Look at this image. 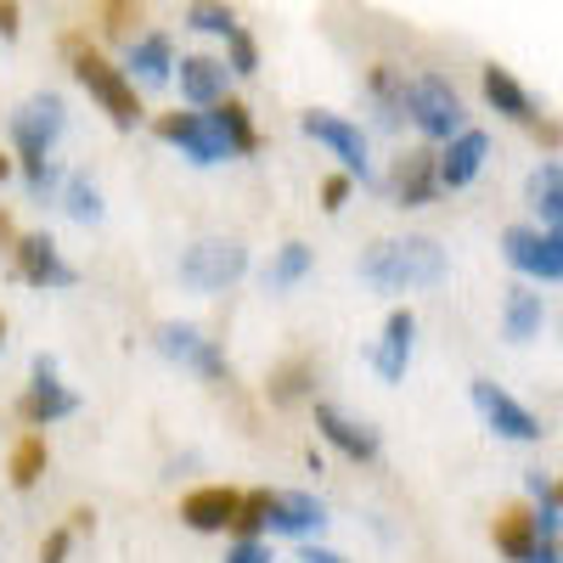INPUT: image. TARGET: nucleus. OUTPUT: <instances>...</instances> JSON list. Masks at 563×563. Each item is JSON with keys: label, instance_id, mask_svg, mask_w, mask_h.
I'll use <instances>...</instances> for the list:
<instances>
[{"label": "nucleus", "instance_id": "32", "mask_svg": "<svg viewBox=\"0 0 563 563\" xmlns=\"http://www.w3.org/2000/svg\"><path fill=\"white\" fill-rule=\"evenodd\" d=\"M225 74H238V79H254L260 74V40L243 23L225 34Z\"/></svg>", "mask_w": 563, "mask_h": 563}, {"label": "nucleus", "instance_id": "8", "mask_svg": "<svg viewBox=\"0 0 563 563\" xmlns=\"http://www.w3.org/2000/svg\"><path fill=\"white\" fill-rule=\"evenodd\" d=\"M501 254H507L512 271L547 282V288H552V282H563V231L558 225L552 231H530V225L501 231Z\"/></svg>", "mask_w": 563, "mask_h": 563}, {"label": "nucleus", "instance_id": "41", "mask_svg": "<svg viewBox=\"0 0 563 563\" xmlns=\"http://www.w3.org/2000/svg\"><path fill=\"white\" fill-rule=\"evenodd\" d=\"M525 563H563V552H558V541H547V536H541V547H536Z\"/></svg>", "mask_w": 563, "mask_h": 563}, {"label": "nucleus", "instance_id": "19", "mask_svg": "<svg viewBox=\"0 0 563 563\" xmlns=\"http://www.w3.org/2000/svg\"><path fill=\"white\" fill-rule=\"evenodd\" d=\"M366 102L378 113V130H400L406 124V74L395 63H372L366 68Z\"/></svg>", "mask_w": 563, "mask_h": 563}, {"label": "nucleus", "instance_id": "43", "mask_svg": "<svg viewBox=\"0 0 563 563\" xmlns=\"http://www.w3.org/2000/svg\"><path fill=\"white\" fill-rule=\"evenodd\" d=\"M7 175H12V158H7V153H0V180H7Z\"/></svg>", "mask_w": 563, "mask_h": 563}, {"label": "nucleus", "instance_id": "24", "mask_svg": "<svg viewBox=\"0 0 563 563\" xmlns=\"http://www.w3.org/2000/svg\"><path fill=\"white\" fill-rule=\"evenodd\" d=\"M541 327H547V299L536 288H512L507 294V310H501V333L507 344H530L541 339Z\"/></svg>", "mask_w": 563, "mask_h": 563}, {"label": "nucleus", "instance_id": "13", "mask_svg": "<svg viewBox=\"0 0 563 563\" xmlns=\"http://www.w3.org/2000/svg\"><path fill=\"white\" fill-rule=\"evenodd\" d=\"M485 158H490V135L462 124V130L445 141V153H434V180L445 186V192H456V186H467V180L485 169Z\"/></svg>", "mask_w": 563, "mask_h": 563}, {"label": "nucleus", "instance_id": "4", "mask_svg": "<svg viewBox=\"0 0 563 563\" xmlns=\"http://www.w3.org/2000/svg\"><path fill=\"white\" fill-rule=\"evenodd\" d=\"M249 271V249L238 238H203L180 254V282L192 294H225L231 282H243Z\"/></svg>", "mask_w": 563, "mask_h": 563}, {"label": "nucleus", "instance_id": "16", "mask_svg": "<svg viewBox=\"0 0 563 563\" xmlns=\"http://www.w3.org/2000/svg\"><path fill=\"white\" fill-rule=\"evenodd\" d=\"M321 525H327V507L310 490H271L265 530H276V536H316Z\"/></svg>", "mask_w": 563, "mask_h": 563}, {"label": "nucleus", "instance_id": "7", "mask_svg": "<svg viewBox=\"0 0 563 563\" xmlns=\"http://www.w3.org/2000/svg\"><path fill=\"white\" fill-rule=\"evenodd\" d=\"M158 350H164L175 366H186V372H198V378H209V384H231V361H225V350H220L214 339H203L192 321H164V327H158Z\"/></svg>", "mask_w": 563, "mask_h": 563}, {"label": "nucleus", "instance_id": "30", "mask_svg": "<svg viewBox=\"0 0 563 563\" xmlns=\"http://www.w3.org/2000/svg\"><path fill=\"white\" fill-rule=\"evenodd\" d=\"M40 474H45V440H40V434H23V440L12 445V485H18V490H34Z\"/></svg>", "mask_w": 563, "mask_h": 563}, {"label": "nucleus", "instance_id": "40", "mask_svg": "<svg viewBox=\"0 0 563 563\" xmlns=\"http://www.w3.org/2000/svg\"><path fill=\"white\" fill-rule=\"evenodd\" d=\"M299 563H350L344 552H333V547H305L299 552Z\"/></svg>", "mask_w": 563, "mask_h": 563}, {"label": "nucleus", "instance_id": "12", "mask_svg": "<svg viewBox=\"0 0 563 563\" xmlns=\"http://www.w3.org/2000/svg\"><path fill=\"white\" fill-rule=\"evenodd\" d=\"M12 271L29 282V288H74V282H79V271L57 254V243L45 238V231L12 243Z\"/></svg>", "mask_w": 563, "mask_h": 563}, {"label": "nucleus", "instance_id": "23", "mask_svg": "<svg viewBox=\"0 0 563 563\" xmlns=\"http://www.w3.org/2000/svg\"><path fill=\"white\" fill-rule=\"evenodd\" d=\"M175 68H180V97L192 102V108H209V102L225 97V63L220 57L192 52V57H180Z\"/></svg>", "mask_w": 563, "mask_h": 563}, {"label": "nucleus", "instance_id": "38", "mask_svg": "<svg viewBox=\"0 0 563 563\" xmlns=\"http://www.w3.org/2000/svg\"><path fill=\"white\" fill-rule=\"evenodd\" d=\"M23 34V7L18 0H0V40H18Z\"/></svg>", "mask_w": 563, "mask_h": 563}, {"label": "nucleus", "instance_id": "29", "mask_svg": "<svg viewBox=\"0 0 563 563\" xmlns=\"http://www.w3.org/2000/svg\"><path fill=\"white\" fill-rule=\"evenodd\" d=\"M63 209H68V220H79V225H97V220H102L97 180H90V175H68V180H63Z\"/></svg>", "mask_w": 563, "mask_h": 563}, {"label": "nucleus", "instance_id": "10", "mask_svg": "<svg viewBox=\"0 0 563 563\" xmlns=\"http://www.w3.org/2000/svg\"><path fill=\"white\" fill-rule=\"evenodd\" d=\"M467 395H474L479 417L490 422V434H501V440H512V445H536V440L547 434L541 417H536L530 406H519L507 389H496L490 378H474V384H467Z\"/></svg>", "mask_w": 563, "mask_h": 563}, {"label": "nucleus", "instance_id": "36", "mask_svg": "<svg viewBox=\"0 0 563 563\" xmlns=\"http://www.w3.org/2000/svg\"><path fill=\"white\" fill-rule=\"evenodd\" d=\"M68 547H74V530H52L40 541V563H68Z\"/></svg>", "mask_w": 563, "mask_h": 563}, {"label": "nucleus", "instance_id": "44", "mask_svg": "<svg viewBox=\"0 0 563 563\" xmlns=\"http://www.w3.org/2000/svg\"><path fill=\"white\" fill-rule=\"evenodd\" d=\"M0 344H7V316H0Z\"/></svg>", "mask_w": 563, "mask_h": 563}, {"label": "nucleus", "instance_id": "27", "mask_svg": "<svg viewBox=\"0 0 563 563\" xmlns=\"http://www.w3.org/2000/svg\"><path fill=\"white\" fill-rule=\"evenodd\" d=\"M310 389H316V361H305V355L282 361V366L271 372V378H265V395H271V406H299Z\"/></svg>", "mask_w": 563, "mask_h": 563}, {"label": "nucleus", "instance_id": "9", "mask_svg": "<svg viewBox=\"0 0 563 563\" xmlns=\"http://www.w3.org/2000/svg\"><path fill=\"white\" fill-rule=\"evenodd\" d=\"M29 372H34V384L18 400V417L29 422V429H52V422H63V417L79 411V395L57 384V355H34Z\"/></svg>", "mask_w": 563, "mask_h": 563}, {"label": "nucleus", "instance_id": "42", "mask_svg": "<svg viewBox=\"0 0 563 563\" xmlns=\"http://www.w3.org/2000/svg\"><path fill=\"white\" fill-rule=\"evenodd\" d=\"M0 243H18V231H12V214L0 209Z\"/></svg>", "mask_w": 563, "mask_h": 563}, {"label": "nucleus", "instance_id": "20", "mask_svg": "<svg viewBox=\"0 0 563 563\" xmlns=\"http://www.w3.org/2000/svg\"><path fill=\"white\" fill-rule=\"evenodd\" d=\"M231 512H238V490L231 485H203V490H192L180 501L186 530H198V536H220L231 525Z\"/></svg>", "mask_w": 563, "mask_h": 563}, {"label": "nucleus", "instance_id": "39", "mask_svg": "<svg viewBox=\"0 0 563 563\" xmlns=\"http://www.w3.org/2000/svg\"><path fill=\"white\" fill-rule=\"evenodd\" d=\"M530 130H536V141H541L547 153H558V124H552L547 113H536V124H530Z\"/></svg>", "mask_w": 563, "mask_h": 563}, {"label": "nucleus", "instance_id": "28", "mask_svg": "<svg viewBox=\"0 0 563 563\" xmlns=\"http://www.w3.org/2000/svg\"><path fill=\"white\" fill-rule=\"evenodd\" d=\"M310 265H316V254H310L305 243H282L276 260L265 265V294H288V288H299V282L310 276Z\"/></svg>", "mask_w": 563, "mask_h": 563}, {"label": "nucleus", "instance_id": "14", "mask_svg": "<svg viewBox=\"0 0 563 563\" xmlns=\"http://www.w3.org/2000/svg\"><path fill=\"white\" fill-rule=\"evenodd\" d=\"M316 434L333 445V451H344L350 462H378V429L372 422H355V417H344L339 406H316Z\"/></svg>", "mask_w": 563, "mask_h": 563}, {"label": "nucleus", "instance_id": "22", "mask_svg": "<svg viewBox=\"0 0 563 563\" xmlns=\"http://www.w3.org/2000/svg\"><path fill=\"white\" fill-rule=\"evenodd\" d=\"M209 124L220 130V141H225L231 158H254V153H260V130H254V113H249L243 102H231V97L209 102Z\"/></svg>", "mask_w": 563, "mask_h": 563}, {"label": "nucleus", "instance_id": "37", "mask_svg": "<svg viewBox=\"0 0 563 563\" xmlns=\"http://www.w3.org/2000/svg\"><path fill=\"white\" fill-rule=\"evenodd\" d=\"M225 563H271V552L260 547V536H238V547L225 552Z\"/></svg>", "mask_w": 563, "mask_h": 563}, {"label": "nucleus", "instance_id": "31", "mask_svg": "<svg viewBox=\"0 0 563 563\" xmlns=\"http://www.w3.org/2000/svg\"><path fill=\"white\" fill-rule=\"evenodd\" d=\"M186 29H192V34H231V29H238V12H231L225 7V0H192V7H186Z\"/></svg>", "mask_w": 563, "mask_h": 563}, {"label": "nucleus", "instance_id": "35", "mask_svg": "<svg viewBox=\"0 0 563 563\" xmlns=\"http://www.w3.org/2000/svg\"><path fill=\"white\" fill-rule=\"evenodd\" d=\"M350 192H355V180H350V175H327V180H321V209H327V214H339V209L350 203Z\"/></svg>", "mask_w": 563, "mask_h": 563}, {"label": "nucleus", "instance_id": "6", "mask_svg": "<svg viewBox=\"0 0 563 563\" xmlns=\"http://www.w3.org/2000/svg\"><path fill=\"white\" fill-rule=\"evenodd\" d=\"M299 130H305L310 141H321V147L344 164L350 180L378 186V169H372V158H366V135H361V124H350V119H339V113H327V108H310V113H299Z\"/></svg>", "mask_w": 563, "mask_h": 563}, {"label": "nucleus", "instance_id": "3", "mask_svg": "<svg viewBox=\"0 0 563 563\" xmlns=\"http://www.w3.org/2000/svg\"><path fill=\"white\" fill-rule=\"evenodd\" d=\"M63 52H68V68H74V79L97 97V108L113 119V130H135L141 124V97H135V85H130V74L124 68H113L97 45H90L85 34H68L63 40Z\"/></svg>", "mask_w": 563, "mask_h": 563}, {"label": "nucleus", "instance_id": "25", "mask_svg": "<svg viewBox=\"0 0 563 563\" xmlns=\"http://www.w3.org/2000/svg\"><path fill=\"white\" fill-rule=\"evenodd\" d=\"M536 547H541V525H536V512H530V507H507L501 519H496V552H501L507 563H525Z\"/></svg>", "mask_w": 563, "mask_h": 563}, {"label": "nucleus", "instance_id": "21", "mask_svg": "<svg viewBox=\"0 0 563 563\" xmlns=\"http://www.w3.org/2000/svg\"><path fill=\"white\" fill-rule=\"evenodd\" d=\"M479 85H485V102L501 113V119H512V124H536V97L512 79L507 68H496V63H485L479 68Z\"/></svg>", "mask_w": 563, "mask_h": 563}, {"label": "nucleus", "instance_id": "1", "mask_svg": "<svg viewBox=\"0 0 563 563\" xmlns=\"http://www.w3.org/2000/svg\"><path fill=\"white\" fill-rule=\"evenodd\" d=\"M68 124V108L57 90H34V97L12 113V141H18V164H23V186H29V198L45 203L63 186V169L52 158L57 147V135Z\"/></svg>", "mask_w": 563, "mask_h": 563}, {"label": "nucleus", "instance_id": "33", "mask_svg": "<svg viewBox=\"0 0 563 563\" xmlns=\"http://www.w3.org/2000/svg\"><path fill=\"white\" fill-rule=\"evenodd\" d=\"M265 501H271V490H238V512H231V525H225V530L260 536V530H265Z\"/></svg>", "mask_w": 563, "mask_h": 563}, {"label": "nucleus", "instance_id": "26", "mask_svg": "<svg viewBox=\"0 0 563 563\" xmlns=\"http://www.w3.org/2000/svg\"><path fill=\"white\" fill-rule=\"evenodd\" d=\"M525 198H530V209L547 220V231L563 220V169H558V158H552V153H547V158H541V169L530 175Z\"/></svg>", "mask_w": 563, "mask_h": 563}, {"label": "nucleus", "instance_id": "2", "mask_svg": "<svg viewBox=\"0 0 563 563\" xmlns=\"http://www.w3.org/2000/svg\"><path fill=\"white\" fill-rule=\"evenodd\" d=\"M361 282L384 294H417L445 282V249L434 238H389L361 254Z\"/></svg>", "mask_w": 563, "mask_h": 563}, {"label": "nucleus", "instance_id": "18", "mask_svg": "<svg viewBox=\"0 0 563 563\" xmlns=\"http://www.w3.org/2000/svg\"><path fill=\"white\" fill-rule=\"evenodd\" d=\"M389 192L400 209H422V203H434L440 192V180H434V153L429 147H411L395 158V175H389Z\"/></svg>", "mask_w": 563, "mask_h": 563}, {"label": "nucleus", "instance_id": "34", "mask_svg": "<svg viewBox=\"0 0 563 563\" xmlns=\"http://www.w3.org/2000/svg\"><path fill=\"white\" fill-rule=\"evenodd\" d=\"M141 23V0H102V34L108 40H135Z\"/></svg>", "mask_w": 563, "mask_h": 563}, {"label": "nucleus", "instance_id": "5", "mask_svg": "<svg viewBox=\"0 0 563 563\" xmlns=\"http://www.w3.org/2000/svg\"><path fill=\"white\" fill-rule=\"evenodd\" d=\"M406 119L429 135V141H451V135L467 124L462 97H456V85H451L445 74H422V79L406 85Z\"/></svg>", "mask_w": 563, "mask_h": 563}, {"label": "nucleus", "instance_id": "17", "mask_svg": "<svg viewBox=\"0 0 563 563\" xmlns=\"http://www.w3.org/2000/svg\"><path fill=\"white\" fill-rule=\"evenodd\" d=\"M124 45H130V57H124L130 85L164 90L175 79V45H169V34H141V40H124Z\"/></svg>", "mask_w": 563, "mask_h": 563}, {"label": "nucleus", "instance_id": "15", "mask_svg": "<svg viewBox=\"0 0 563 563\" xmlns=\"http://www.w3.org/2000/svg\"><path fill=\"white\" fill-rule=\"evenodd\" d=\"M411 344H417V316L411 310H389L384 339L372 344V372H378L384 384H400L406 366H411Z\"/></svg>", "mask_w": 563, "mask_h": 563}, {"label": "nucleus", "instance_id": "11", "mask_svg": "<svg viewBox=\"0 0 563 563\" xmlns=\"http://www.w3.org/2000/svg\"><path fill=\"white\" fill-rule=\"evenodd\" d=\"M153 135L158 141H169V147H180V158H192V164H220V158H231L225 153V141H220V130L209 124V113H158L153 119Z\"/></svg>", "mask_w": 563, "mask_h": 563}]
</instances>
